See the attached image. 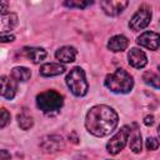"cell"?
<instances>
[{
    "label": "cell",
    "instance_id": "cell-1",
    "mask_svg": "<svg viewBox=\"0 0 160 160\" xmlns=\"http://www.w3.org/2000/svg\"><path fill=\"white\" fill-rule=\"evenodd\" d=\"M119 122V116L116 111L108 105H95L92 106L85 118L86 130L99 138L106 136L115 130Z\"/></svg>",
    "mask_w": 160,
    "mask_h": 160
},
{
    "label": "cell",
    "instance_id": "cell-2",
    "mask_svg": "<svg viewBox=\"0 0 160 160\" xmlns=\"http://www.w3.org/2000/svg\"><path fill=\"white\" fill-rule=\"evenodd\" d=\"M105 86L116 94H128L134 86V79L124 69H116L114 72L106 75Z\"/></svg>",
    "mask_w": 160,
    "mask_h": 160
},
{
    "label": "cell",
    "instance_id": "cell-3",
    "mask_svg": "<svg viewBox=\"0 0 160 160\" xmlns=\"http://www.w3.org/2000/svg\"><path fill=\"white\" fill-rule=\"evenodd\" d=\"M66 85L75 96H84L89 90L85 72L80 66H75L66 75Z\"/></svg>",
    "mask_w": 160,
    "mask_h": 160
},
{
    "label": "cell",
    "instance_id": "cell-4",
    "mask_svg": "<svg viewBox=\"0 0 160 160\" xmlns=\"http://www.w3.org/2000/svg\"><path fill=\"white\" fill-rule=\"evenodd\" d=\"M64 104L62 95L55 90H46L36 96V105L44 112H54L61 109Z\"/></svg>",
    "mask_w": 160,
    "mask_h": 160
},
{
    "label": "cell",
    "instance_id": "cell-5",
    "mask_svg": "<svg viewBox=\"0 0 160 160\" xmlns=\"http://www.w3.org/2000/svg\"><path fill=\"white\" fill-rule=\"evenodd\" d=\"M129 132H130V126H122L111 139L110 141L106 144V150L109 154L111 155H116L119 154L126 145L128 142V138H129Z\"/></svg>",
    "mask_w": 160,
    "mask_h": 160
},
{
    "label": "cell",
    "instance_id": "cell-6",
    "mask_svg": "<svg viewBox=\"0 0 160 160\" xmlns=\"http://www.w3.org/2000/svg\"><path fill=\"white\" fill-rule=\"evenodd\" d=\"M150 20H151V10L149 8L142 6L132 15V18L129 22V26H130V29H132L135 31L142 30L150 24Z\"/></svg>",
    "mask_w": 160,
    "mask_h": 160
},
{
    "label": "cell",
    "instance_id": "cell-7",
    "mask_svg": "<svg viewBox=\"0 0 160 160\" xmlns=\"http://www.w3.org/2000/svg\"><path fill=\"white\" fill-rule=\"evenodd\" d=\"M64 148V140L59 135H48L44 136L40 141V149L46 154H52Z\"/></svg>",
    "mask_w": 160,
    "mask_h": 160
},
{
    "label": "cell",
    "instance_id": "cell-8",
    "mask_svg": "<svg viewBox=\"0 0 160 160\" xmlns=\"http://www.w3.org/2000/svg\"><path fill=\"white\" fill-rule=\"evenodd\" d=\"M128 5H129V2L125 0H106V1L100 2V6L104 10V12L110 16L119 15L120 12H122V10Z\"/></svg>",
    "mask_w": 160,
    "mask_h": 160
},
{
    "label": "cell",
    "instance_id": "cell-9",
    "mask_svg": "<svg viewBox=\"0 0 160 160\" xmlns=\"http://www.w3.org/2000/svg\"><path fill=\"white\" fill-rule=\"evenodd\" d=\"M138 44L149 50H158L159 45H160L159 34H156L154 31H145L138 38Z\"/></svg>",
    "mask_w": 160,
    "mask_h": 160
},
{
    "label": "cell",
    "instance_id": "cell-10",
    "mask_svg": "<svg viewBox=\"0 0 160 160\" xmlns=\"http://www.w3.org/2000/svg\"><path fill=\"white\" fill-rule=\"evenodd\" d=\"M16 94V81L6 75L0 76V95L11 100Z\"/></svg>",
    "mask_w": 160,
    "mask_h": 160
},
{
    "label": "cell",
    "instance_id": "cell-11",
    "mask_svg": "<svg viewBox=\"0 0 160 160\" xmlns=\"http://www.w3.org/2000/svg\"><path fill=\"white\" fill-rule=\"evenodd\" d=\"M128 59H129V64L136 69H141L148 64V58H146L145 52L138 48L130 49V51L128 54Z\"/></svg>",
    "mask_w": 160,
    "mask_h": 160
},
{
    "label": "cell",
    "instance_id": "cell-12",
    "mask_svg": "<svg viewBox=\"0 0 160 160\" xmlns=\"http://www.w3.org/2000/svg\"><path fill=\"white\" fill-rule=\"evenodd\" d=\"M128 46H129V40L124 35H115L110 38V40L108 41V49L112 52L124 51Z\"/></svg>",
    "mask_w": 160,
    "mask_h": 160
},
{
    "label": "cell",
    "instance_id": "cell-13",
    "mask_svg": "<svg viewBox=\"0 0 160 160\" xmlns=\"http://www.w3.org/2000/svg\"><path fill=\"white\" fill-rule=\"evenodd\" d=\"M55 58L64 64L72 62L76 58V49L74 46H62L55 52Z\"/></svg>",
    "mask_w": 160,
    "mask_h": 160
},
{
    "label": "cell",
    "instance_id": "cell-14",
    "mask_svg": "<svg viewBox=\"0 0 160 160\" xmlns=\"http://www.w3.org/2000/svg\"><path fill=\"white\" fill-rule=\"evenodd\" d=\"M134 129L130 128V132H129V145H130V149L134 151V152H140L141 151V148H142V142H141V134H140V130L138 129V126L134 124L132 125Z\"/></svg>",
    "mask_w": 160,
    "mask_h": 160
},
{
    "label": "cell",
    "instance_id": "cell-15",
    "mask_svg": "<svg viewBox=\"0 0 160 160\" xmlns=\"http://www.w3.org/2000/svg\"><path fill=\"white\" fill-rule=\"evenodd\" d=\"M18 24V15L14 12H6L0 15V32L12 30Z\"/></svg>",
    "mask_w": 160,
    "mask_h": 160
},
{
    "label": "cell",
    "instance_id": "cell-16",
    "mask_svg": "<svg viewBox=\"0 0 160 160\" xmlns=\"http://www.w3.org/2000/svg\"><path fill=\"white\" fill-rule=\"evenodd\" d=\"M65 66L61 64H55V62H48L40 66V75L42 76H56L60 75L65 71Z\"/></svg>",
    "mask_w": 160,
    "mask_h": 160
},
{
    "label": "cell",
    "instance_id": "cell-17",
    "mask_svg": "<svg viewBox=\"0 0 160 160\" xmlns=\"http://www.w3.org/2000/svg\"><path fill=\"white\" fill-rule=\"evenodd\" d=\"M24 52L34 64H39L46 58V51L41 48H24Z\"/></svg>",
    "mask_w": 160,
    "mask_h": 160
},
{
    "label": "cell",
    "instance_id": "cell-18",
    "mask_svg": "<svg viewBox=\"0 0 160 160\" xmlns=\"http://www.w3.org/2000/svg\"><path fill=\"white\" fill-rule=\"evenodd\" d=\"M31 76V71L25 66H16L11 70V78L15 81H26Z\"/></svg>",
    "mask_w": 160,
    "mask_h": 160
},
{
    "label": "cell",
    "instance_id": "cell-19",
    "mask_svg": "<svg viewBox=\"0 0 160 160\" xmlns=\"http://www.w3.org/2000/svg\"><path fill=\"white\" fill-rule=\"evenodd\" d=\"M18 124L19 126L22 129V130H28L34 124V120H32V116L26 112V111H21L19 115H18Z\"/></svg>",
    "mask_w": 160,
    "mask_h": 160
},
{
    "label": "cell",
    "instance_id": "cell-20",
    "mask_svg": "<svg viewBox=\"0 0 160 160\" xmlns=\"http://www.w3.org/2000/svg\"><path fill=\"white\" fill-rule=\"evenodd\" d=\"M142 80H144L148 85H150V86H152V88H155V89H159V76H158L155 72H152V71H146V72H144Z\"/></svg>",
    "mask_w": 160,
    "mask_h": 160
},
{
    "label": "cell",
    "instance_id": "cell-21",
    "mask_svg": "<svg viewBox=\"0 0 160 160\" xmlns=\"http://www.w3.org/2000/svg\"><path fill=\"white\" fill-rule=\"evenodd\" d=\"M92 1H79V0H70V1H65L64 5L68 8H78V9H85L86 6L91 5Z\"/></svg>",
    "mask_w": 160,
    "mask_h": 160
},
{
    "label": "cell",
    "instance_id": "cell-22",
    "mask_svg": "<svg viewBox=\"0 0 160 160\" xmlns=\"http://www.w3.org/2000/svg\"><path fill=\"white\" fill-rule=\"evenodd\" d=\"M9 122H10V112L6 109L1 108L0 109V129L6 126Z\"/></svg>",
    "mask_w": 160,
    "mask_h": 160
},
{
    "label": "cell",
    "instance_id": "cell-23",
    "mask_svg": "<svg viewBox=\"0 0 160 160\" xmlns=\"http://www.w3.org/2000/svg\"><path fill=\"white\" fill-rule=\"evenodd\" d=\"M146 149L148 150H151V151H154V150H156L158 148H159V141L155 139V138H149L148 140H146Z\"/></svg>",
    "mask_w": 160,
    "mask_h": 160
},
{
    "label": "cell",
    "instance_id": "cell-24",
    "mask_svg": "<svg viewBox=\"0 0 160 160\" xmlns=\"http://www.w3.org/2000/svg\"><path fill=\"white\" fill-rule=\"evenodd\" d=\"M15 40V36L14 35H0V42H10V41H14Z\"/></svg>",
    "mask_w": 160,
    "mask_h": 160
},
{
    "label": "cell",
    "instance_id": "cell-25",
    "mask_svg": "<svg viewBox=\"0 0 160 160\" xmlns=\"http://www.w3.org/2000/svg\"><path fill=\"white\" fill-rule=\"evenodd\" d=\"M8 8H9V2L4 1V0H0V15L1 14H6Z\"/></svg>",
    "mask_w": 160,
    "mask_h": 160
},
{
    "label": "cell",
    "instance_id": "cell-26",
    "mask_svg": "<svg viewBox=\"0 0 160 160\" xmlns=\"http://www.w3.org/2000/svg\"><path fill=\"white\" fill-rule=\"evenodd\" d=\"M0 160H11V155L8 150H0Z\"/></svg>",
    "mask_w": 160,
    "mask_h": 160
},
{
    "label": "cell",
    "instance_id": "cell-27",
    "mask_svg": "<svg viewBox=\"0 0 160 160\" xmlns=\"http://www.w3.org/2000/svg\"><path fill=\"white\" fill-rule=\"evenodd\" d=\"M144 124L148 125V126H151V125L154 124V116H152V115H148V116H145V119H144Z\"/></svg>",
    "mask_w": 160,
    "mask_h": 160
}]
</instances>
